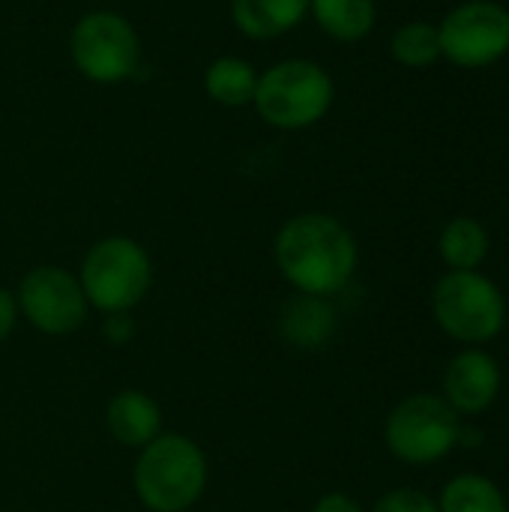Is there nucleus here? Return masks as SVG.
<instances>
[{
	"instance_id": "nucleus-1",
	"label": "nucleus",
	"mask_w": 509,
	"mask_h": 512,
	"mask_svg": "<svg viewBox=\"0 0 509 512\" xmlns=\"http://www.w3.org/2000/svg\"><path fill=\"white\" fill-rule=\"evenodd\" d=\"M273 252L279 273L300 294L333 297L357 270V240L330 213L291 216L279 228Z\"/></svg>"
},
{
	"instance_id": "nucleus-2",
	"label": "nucleus",
	"mask_w": 509,
	"mask_h": 512,
	"mask_svg": "<svg viewBox=\"0 0 509 512\" xmlns=\"http://www.w3.org/2000/svg\"><path fill=\"white\" fill-rule=\"evenodd\" d=\"M336 99L330 72L309 57H288L258 75L255 111L258 117L282 132H297L321 123Z\"/></svg>"
},
{
	"instance_id": "nucleus-3",
	"label": "nucleus",
	"mask_w": 509,
	"mask_h": 512,
	"mask_svg": "<svg viewBox=\"0 0 509 512\" xmlns=\"http://www.w3.org/2000/svg\"><path fill=\"white\" fill-rule=\"evenodd\" d=\"M132 486L150 512H186L207 489V459L186 435H159L141 450Z\"/></svg>"
},
{
	"instance_id": "nucleus-4",
	"label": "nucleus",
	"mask_w": 509,
	"mask_h": 512,
	"mask_svg": "<svg viewBox=\"0 0 509 512\" xmlns=\"http://www.w3.org/2000/svg\"><path fill=\"white\" fill-rule=\"evenodd\" d=\"M78 282L87 306L105 315H123L147 297L153 285V261L132 237H102L87 249Z\"/></svg>"
},
{
	"instance_id": "nucleus-5",
	"label": "nucleus",
	"mask_w": 509,
	"mask_h": 512,
	"mask_svg": "<svg viewBox=\"0 0 509 512\" xmlns=\"http://www.w3.org/2000/svg\"><path fill=\"white\" fill-rule=\"evenodd\" d=\"M69 57L93 84H123L141 66V39L132 21L111 9L81 15L69 33Z\"/></svg>"
},
{
	"instance_id": "nucleus-6",
	"label": "nucleus",
	"mask_w": 509,
	"mask_h": 512,
	"mask_svg": "<svg viewBox=\"0 0 509 512\" xmlns=\"http://www.w3.org/2000/svg\"><path fill=\"white\" fill-rule=\"evenodd\" d=\"M438 327L468 345L495 339L507 321V300L501 288L477 270H450L438 279L432 294Z\"/></svg>"
},
{
	"instance_id": "nucleus-7",
	"label": "nucleus",
	"mask_w": 509,
	"mask_h": 512,
	"mask_svg": "<svg viewBox=\"0 0 509 512\" xmlns=\"http://www.w3.org/2000/svg\"><path fill=\"white\" fill-rule=\"evenodd\" d=\"M384 438L396 459L408 465H432L453 453L462 438V423L444 396L417 393L393 408Z\"/></svg>"
},
{
	"instance_id": "nucleus-8",
	"label": "nucleus",
	"mask_w": 509,
	"mask_h": 512,
	"mask_svg": "<svg viewBox=\"0 0 509 512\" xmlns=\"http://www.w3.org/2000/svg\"><path fill=\"white\" fill-rule=\"evenodd\" d=\"M441 57L462 69H486L509 54V12L492 0H468L438 24Z\"/></svg>"
},
{
	"instance_id": "nucleus-9",
	"label": "nucleus",
	"mask_w": 509,
	"mask_h": 512,
	"mask_svg": "<svg viewBox=\"0 0 509 512\" xmlns=\"http://www.w3.org/2000/svg\"><path fill=\"white\" fill-rule=\"evenodd\" d=\"M18 312L45 336H69L87 321V297L81 282L63 267H36L18 285Z\"/></svg>"
},
{
	"instance_id": "nucleus-10",
	"label": "nucleus",
	"mask_w": 509,
	"mask_h": 512,
	"mask_svg": "<svg viewBox=\"0 0 509 512\" xmlns=\"http://www.w3.org/2000/svg\"><path fill=\"white\" fill-rule=\"evenodd\" d=\"M501 390L498 363L477 348L453 357L444 372V399L456 414H483Z\"/></svg>"
},
{
	"instance_id": "nucleus-11",
	"label": "nucleus",
	"mask_w": 509,
	"mask_h": 512,
	"mask_svg": "<svg viewBox=\"0 0 509 512\" xmlns=\"http://www.w3.org/2000/svg\"><path fill=\"white\" fill-rule=\"evenodd\" d=\"M279 333L300 351H318L336 333V309L327 297L297 291L279 312Z\"/></svg>"
},
{
	"instance_id": "nucleus-12",
	"label": "nucleus",
	"mask_w": 509,
	"mask_h": 512,
	"mask_svg": "<svg viewBox=\"0 0 509 512\" xmlns=\"http://www.w3.org/2000/svg\"><path fill=\"white\" fill-rule=\"evenodd\" d=\"M105 426L111 438L123 447L144 450L162 435V411L141 390H120L105 408Z\"/></svg>"
},
{
	"instance_id": "nucleus-13",
	"label": "nucleus",
	"mask_w": 509,
	"mask_h": 512,
	"mask_svg": "<svg viewBox=\"0 0 509 512\" xmlns=\"http://www.w3.org/2000/svg\"><path fill=\"white\" fill-rule=\"evenodd\" d=\"M312 0H231V21L249 39H279L303 24Z\"/></svg>"
},
{
	"instance_id": "nucleus-14",
	"label": "nucleus",
	"mask_w": 509,
	"mask_h": 512,
	"mask_svg": "<svg viewBox=\"0 0 509 512\" xmlns=\"http://www.w3.org/2000/svg\"><path fill=\"white\" fill-rule=\"evenodd\" d=\"M258 75L261 72L249 60L237 54H225L204 69V93L222 108H243L252 105L255 99Z\"/></svg>"
},
{
	"instance_id": "nucleus-15",
	"label": "nucleus",
	"mask_w": 509,
	"mask_h": 512,
	"mask_svg": "<svg viewBox=\"0 0 509 512\" xmlns=\"http://www.w3.org/2000/svg\"><path fill=\"white\" fill-rule=\"evenodd\" d=\"M309 15L336 42H360L378 21L375 0H312Z\"/></svg>"
},
{
	"instance_id": "nucleus-16",
	"label": "nucleus",
	"mask_w": 509,
	"mask_h": 512,
	"mask_svg": "<svg viewBox=\"0 0 509 512\" xmlns=\"http://www.w3.org/2000/svg\"><path fill=\"white\" fill-rule=\"evenodd\" d=\"M438 249L450 270H477L489 255V234L477 219L459 216L441 231Z\"/></svg>"
},
{
	"instance_id": "nucleus-17",
	"label": "nucleus",
	"mask_w": 509,
	"mask_h": 512,
	"mask_svg": "<svg viewBox=\"0 0 509 512\" xmlns=\"http://www.w3.org/2000/svg\"><path fill=\"white\" fill-rule=\"evenodd\" d=\"M438 512H509V507L492 480L480 474H462L444 486Z\"/></svg>"
},
{
	"instance_id": "nucleus-18",
	"label": "nucleus",
	"mask_w": 509,
	"mask_h": 512,
	"mask_svg": "<svg viewBox=\"0 0 509 512\" xmlns=\"http://www.w3.org/2000/svg\"><path fill=\"white\" fill-rule=\"evenodd\" d=\"M390 54L396 63L408 69H426L441 57V36L438 24L429 21H408L390 39Z\"/></svg>"
},
{
	"instance_id": "nucleus-19",
	"label": "nucleus",
	"mask_w": 509,
	"mask_h": 512,
	"mask_svg": "<svg viewBox=\"0 0 509 512\" xmlns=\"http://www.w3.org/2000/svg\"><path fill=\"white\" fill-rule=\"evenodd\" d=\"M372 512H438V504L417 489H393L375 504Z\"/></svg>"
},
{
	"instance_id": "nucleus-20",
	"label": "nucleus",
	"mask_w": 509,
	"mask_h": 512,
	"mask_svg": "<svg viewBox=\"0 0 509 512\" xmlns=\"http://www.w3.org/2000/svg\"><path fill=\"white\" fill-rule=\"evenodd\" d=\"M15 321H18V300L12 291L0 288V342L9 339V333L15 330Z\"/></svg>"
},
{
	"instance_id": "nucleus-21",
	"label": "nucleus",
	"mask_w": 509,
	"mask_h": 512,
	"mask_svg": "<svg viewBox=\"0 0 509 512\" xmlns=\"http://www.w3.org/2000/svg\"><path fill=\"white\" fill-rule=\"evenodd\" d=\"M312 512H363V507H360L354 498L342 495V492H330V495H324V498L315 504V510Z\"/></svg>"
}]
</instances>
